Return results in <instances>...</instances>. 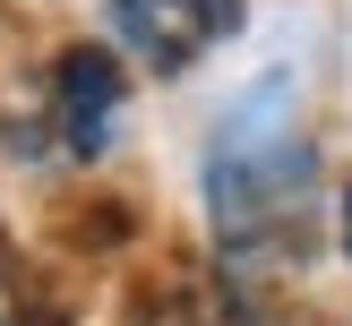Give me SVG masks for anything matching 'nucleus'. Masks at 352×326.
<instances>
[{
  "mask_svg": "<svg viewBox=\"0 0 352 326\" xmlns=\"http://www.w3.org/2000/svg\"><path fill=\"white\" fill-rule=\"evenodd\" d=\"M318 189V146L301 129L292 69H267L206 137V215L232 249H284Z\"/></svg>",
  "mask_w": 352,
  "mask_h": 326,
  "instance_id": "obj_1",
  "label": "nucleus"
},
{
  "mask_svg": "<svg viewBox=\"0 0 352 326\" xmlns=\"http://www.w3.org/2000/svg\"><path fill=\"white\" fill-rule=\"evenodd\" d=\"M103 34L146 78H181L223 34H241V0H103Z\"/></svg>",
  "mask_w": 352,
  "mask_h": 326,
  "instance_id": "obj_2",
  "label": "nucleus"
},
{
  "mask_svg": "<svg viewBox=\"0 0 352 326\" xmlns=\"http://www.w3.org/2000/svg\"><path fill=\"white\" fill-rule=\"evenodd\" d=\"M52 86H60V146L69 154H103V137H112L120 120V69L103 60V51H60V69H52Z\"/></svg>",
  "mask_w": 352,
  "mask_h": 326,
  "instance_id": "obj_3",
  "label": "nucleus"
},
{
  "mask_svg": "<svg viewBox=\"0 0 352 326\" xmlns=\"http://www.w3.org/2000/svg\"><path fill=\"white\" fill-rule=\"evenodd\" d=\"M0 326H52L43 309H34V292H17L9 275H0Z\"/></svg>",
  "mask_w": 352,
  "mask_h": 326,
  "instance_id": "obj_4",
  "label": "nucleus"
},
{
  "mask_svg": "<svg viewBox=\"0 0 352 326\" xmlns=\"http://www.w3.org/2000/svg\"><path fill=\"white\" fill-rule=\"evenodd\" d=\"M344 249H352V198H344Z\"/></svg>",
  "mask_w": 352,
  "mask_h": 326,
  "instance_id": "obj_5",
  "label": "nucleus"
}]
</instances>
